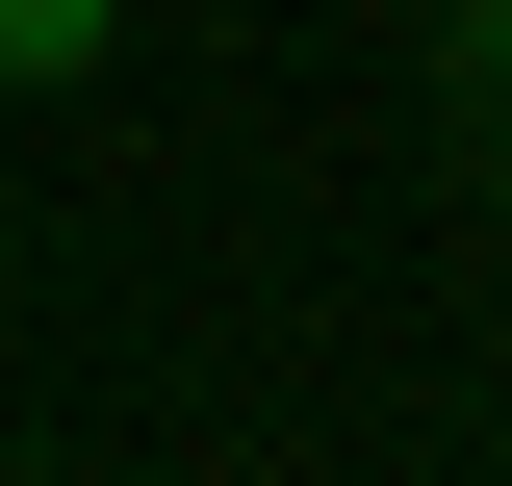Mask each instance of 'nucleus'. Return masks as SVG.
Listing matches in <instances>:
<instances>
[{
  "label": "nucleus",
  "instance_id": "1",
  "mask_svg": "<svg viewBox=\"0 0 512 486\" xmlns=\"http://www.w3.org/2000/svg\"><path fill=\"white\" fill-rule=\"evenodd\" d=\"M103 26L128 0H0V77H103Z\"/></svg>",
  "mask_w": 512,
  "mask_h": 486
},
{
  "label": "nucleus",
  "instance_id": "2",
  "mask_svg": "<svg viewBox=\"0 0 512 486\" xmlns=\"http://www.w3.org/2000/svg\"><path fill=\"white\" fill-rule=\"evenodd\" d=\"M487 205H512V103H487Z\"/></svg>",
  "mask_w": 512,
  "mask_h": 486
}]
</instances>
